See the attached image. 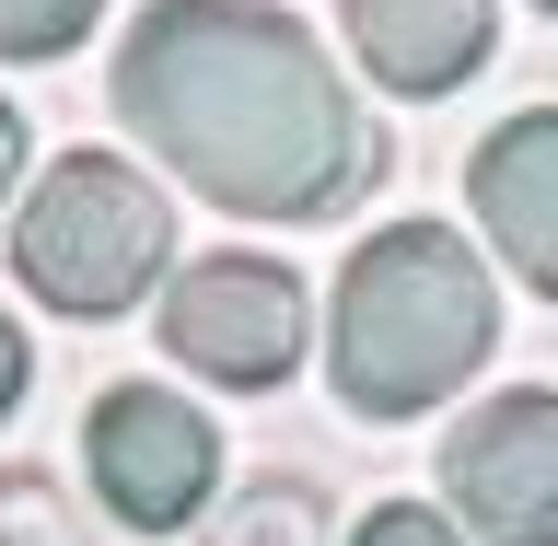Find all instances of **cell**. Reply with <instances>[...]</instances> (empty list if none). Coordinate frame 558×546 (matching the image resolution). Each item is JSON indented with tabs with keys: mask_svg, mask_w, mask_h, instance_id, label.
Listing matches in <instances>:
<instances>
[{
	"mask_svg": "<svg viewBox=\"0 0 558 546\" xmlns=\"http://www.w3.org/2000/svg\"><path fill=\"white\" fill-rule=\"evenodd\" d=\"M82 453H94V500L129 535H186L221 488V430L209 408L163 396V384H105L82 408Z\"/></svg>",
	"mask_w": 558,
	"mask_h": 546,
	"instance_id": "5b68a950",
	"label": "cell"
},
{
	"mask_svg": "<svg viewBox=\"0 0 558 546\" xmlns=\"http://www.w3.org/2000/svg\"><path fill=\"white\" fill-rule=\"evenodd\" d=\"M349 546H465V523H453V512H430V500H384V512L361 523Z\"/></svg>",
	"mask_w": 558,
	"mask_h": 546,
	"instance_id": "7c38bea8",
	"label": "cell"
},
{
	"mask_svg": "<svg viewBox=\"0 0 558 546\" xmlns=\"http://www.w3.org/2000/svg\"><path fill=\"white\" fill-rule=\"evenodd\" d=\"M535 12H558V0H535Z\"/></svg>",
	"mask_w": 558,
	"mask_h": 546,
	"instance_id": "9a60e30c",
	"label": "cell"
},
{
	"mask_svg": "<svg viewBox=\"0 0 558 546\" xmlns=\"http://www.w3.org/2000/svg\"><path fill=\"white\" fill-rule=\"evenodd\" d=\"M0 546H94V523L47 465H0Z\"/></svg>",
	"mask_w": 558,
	"mask_h": 546,
	"instance_id": "30bf717a",
	"label": "cell"
},
{
	"mask_svg": "<svg viewBox=\"0 0 558 546\" xmlns=\"http://www.w3.org/2000/svg\"><path fill=\"white\" fill-rule=\"evenodd\" d=\"M338 35L349 59L373 70L384 94H453V82H477L488 47H500V0H338Z\"/></svg>",
	"mask_w": 558,
	"mask_h": 546,
	"instance_id": "ba28073f",
	"label": "cell"
},
{
	"mask_svg": "<svg viewBox=\"0 0 558 546\" xmlns=\"http://www.w3.org/2000/svg\"><path fill=\"white\" fill-rule=\"evenodd\" d=\"M117 117L233 221H338L384 174V129L279 0H151L117 35Z\"/></svg>",
	"mask_w": 558,
	"mask_h": 546,
	"instance_id": "6da1fadb",
	"label": "cell"
},
{
	"mask_svg": "<svg viewBox=\"0 0 558 546\" xmlns=\"http://www.w3.org/2000/svg\"><path fill=\"white\" fill-rule=\"evenodd\" d=\"M12 186H24V105L0 94V209H12Z\"/></svg>",
	"mask_w": 558,
	"mask_h": 546,
	"instance_id": "4fadbf2b",
	"label": "cell"
},
{
	"mask_svg": "<svg viewBox=\"0 0 558 546\" xmlns=\"http://www.w3.org/2000/svg\"><path fill=\"white\" fill-rule=\"evenodd\" d=\"M488 349H500V291L453 221H384L373 244H349L326 314V384L349 418L453 408Z\"/></svg>",
	"mask_w": 558,
	"mask_h": 546,
	"instance_id": "7a4b0ae2",
	"label": "cell"
},
{
	"mask_svg": "<svg viewBox=\"0 0 558 546\" xmlns=\"http://www.w3.org/2000/svg\"><path fill=\"white\" fill-rule=\"evenodd\" d=\"M442 500L477 546H558V396L547 384H512V396L453 418Z\"/></svg>",
	"mask_w": 558,
	"mask_h": 546,
	"instance_id": "8992f818",
	"label": "cell"
},
{
	"mask_svg": "<svg viewBox=\"0 0 558 546\" xmlns=\"http://www.w3.org/2000/svg\"><path fill=\"white\" fill-rule=\"evenodd\" d=\"M198 546H326V488L314 477H244L221 512H209V535Z\"/></svg>",
	"mask_w": 558,
	"mask_h": 546,
	"instance_id": "9c48e42d",
	"label": "cell"
},
{
	"mask_svg": "<svg viewBox=\"0 0 558 546\" xmlns=\"http://www.w3.org/2000/svg\"><path fill=\"white\" fill-rule=\"evenodd\" d=\"M105 0H0V59L35 70V59H70L82 35H94Z\"/></svg>",
	"mask_w": 558,
	"mask_h": 546,
	"instance_id": "8fae6325",
	"label": "cell"
},
{
	"mask_svg": "<svg viewBox=\"0 0 558 546\" xmlns=\"http://www.w3.org/2000/svg\"><path fill=\"white\" fill-rule=\"evenodd\" d=\"M163 268H174V209L129 151H59L12 209V279L70 326H117Z\"/></svg>",
	"mask_w": 558,
	"mask_h": 546,
	"instance_id": "3957f363",
	"label": "cell"
},
{
	"mask_svg": "<svg viewBox=\"0 0 558 546\" xmlns=\"http://www.w3.org/2000/svg\"><path fill=\"white\" fill-rule=\"evenodd\" d=\"M465 209H477V233L500 244V268L535 279L558 303V105H523V117H500V129L477 139Z\"/></svg>",
	"mask_w": 558,
	"mask_h": 546,
	"instance_id": "52a82bcc",
	"label": "cell"
},
{
	"mask_svg": "<svg viewBox=\"0 0 558 546\" xmlns=\"http://www.w3.org/2000/svg\"><path fill=\"white\" fill-rule=\"evenodd\" d=\"M174 373L221 384V396H279L314 349V303L279 256H198V268L163 279V314H151Z\"/></svg>",
	"mask_w": 558,
	"mask_h": 546,
	"instance_id": "277c9868",
	"label": "cell"
},
{
	"mask_svg": "<svg viewBox=\"0 0 558 546\" xmlns=\"http://www.w3.org/2000/svg\"><path fill=\"white\" fill-rule=\"evenodd\" d=\"M24 373H35V349H24V326L0 314V418H12V396H24Z\"/></svg>",
	"mask_w": 558,
	"mask_h": 546,
	"instance_id": "5bb4252c",
	"label": "cell"
}]
</instances>
